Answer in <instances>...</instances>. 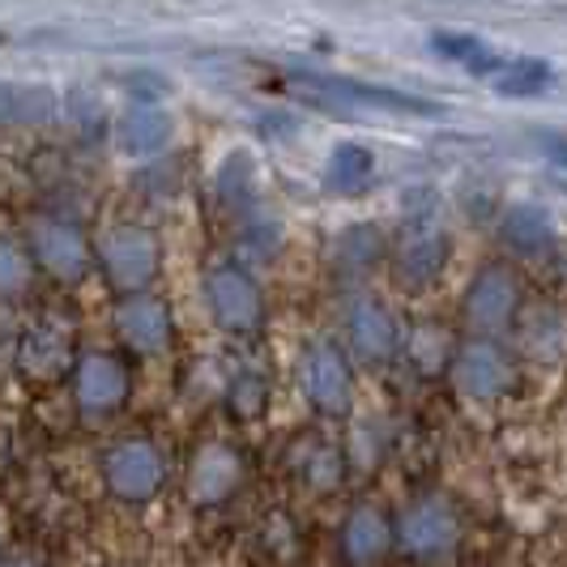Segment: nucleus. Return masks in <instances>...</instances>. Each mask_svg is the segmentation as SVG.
Here are the masks:
<instances>
[{
  "instance_id": "nucleus-1",
  "label": "nucleus",
  "mask_w": 567,
  "mask_h": 567,
  "mask_svg": "<svg viewBox=\"0 0 567 567\" xmlns=\"http://www.w3.org/2000/svg\"><path fill=\"white\" fill-rule=\"evenodd\" d=\"M491 85L504 94H538L542 85H550V69L542 60H504L491 73Z\"/></svg>"
},
{
  "instance_id": "nucleus-2",
  "label": "nucleus",
  "mask_w": 567,
  "mask_h": 567,
  "mask_svg": "<svg viewBox=\"0 0 567 567\" xmlns=\"http://www.w3.org/2000/svg\"><path fill=\"white\" fill-rule=\"evenodd\" d=\"M435 48H440V52H449L453 60H461V64H470V69L486 73V78H491V73L504 64V56L486 52L478 39H453V34H435Z\"/></svg>"
},
{
  "instance_id": "nucleus-3",
  "label": "nucleus",
  "mask_w": 567,
  "mask_h": 567,
  "mask_svg": "<svg viewBox=\"0 0 567 567\" xmlns=\"http://www.w3.org/2000/svg\"><path fill=\"white\" fill-rule=\"evenodd\" d=\"M550 150H555V154H559V158L567 163V142H550Z\"/></svg>"
}]
</instances>
